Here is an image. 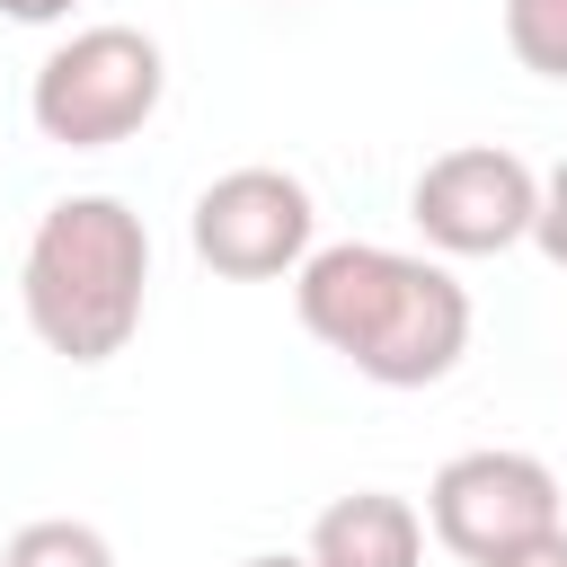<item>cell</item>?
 Returning <instances> with one entry per match:
<instances>
[{
  "label": "cell",
  "instance_id": "obj_1",
  "mask_svg": "<svg viewBox=\"0 0 567 567\" xmlns=\"http://www.w3.org/2000/svg\"><path fill=\"white\" fill-rule=\"evenodd\" d=\"M292 310L372 390H434L470 354V284L416 248L328 239L292 275Z\"/></svg>",
  "mask_w": 567,
  "mask_h": 567
},
{
  "label": "cell",
  "instance_id": "obj_2",
  "mask_svg": "<svg viewBox=\"0 0 567 567\" xmlns=\"http://www.w3.org/2000/svg\"><path fill=\"white\" fill-rule=\"evenodd\" d=\"M18 310L44 354L62 363H115L142 337L151 310V230L124 195H62L27 230L18 257Z\"/></svg>",
  "mask_w": 567,
  "mask_h": 567
},
{
  "label": "cell",
  "instance_id": "obj_3",
  "mask_svg": "<svg viewBox=\"0 0 567 567\" xmlns=\"http://www.w3.org/2000/svg\"><path fill=\"white\" fill-rule=\"evenodd\" d=\"M168 97V53L159 35L106 18V27H80L62 35L35 80H27V124L53 142V151H115L133 142Z\"/></svg>",
  "mask_w": 567,
  "mask_h": 567
},
{
  "label": "cell",
  "instance_id": "obj_4",
  "mask_svg": "<svg viewBox=\"0 0 567 567\" xmlns=\"http://www.w3.org/2000/svg\"><path fill=\"white\" fill-rule=\"evenodd\" d=\"M186 239H195V257H204L221 284H275V275H301V266H310V248H319V204H310V186H301L292 168L248 159V168H221V177L195 195Z\"/></svg>",
  "mask_w": 567,
  "mask_h": 567
},
{
  "label": "cell",
  "instance_id": "obj_5",
  "mask_svg": "<svg viewBox=\"0 0 567 567\" xmlns=\"http://www.w3.org/2000/svg\"><path fill=\"white\" fill-rule=\"evenodd\" d=\"M532 213H540V168L505 142L434 151L408 186V221L425 230L434 257H505L532 239Z\"/></svg>",
  "mask_w": 567,
  "mask_h": 567
},
{
  "label": "cell",
  "instance_id": "obj_6",
  "mask_svg": "<svg viewBox=\"0 0 567 567\" xmlns=\"http://www.w3.org/2000/svg\"><path fill=\"white\" fill-rule=\"evenodd\" d=\"M549 523H558V470L532 461V452H496V443L452 452L434 470V487H425V532L470 567H487L496 549H514V540H532Z\"/></svg>",
  "mask_w": 567,
  "mask_h": 567
},
{
  "label": "cell",
  "instance_id": "obj_7",
  "mask_svg": "<svg viewBox=\"0 0 567 567\" xmlns=\"http://www.w3.org/2000/svg\"><path fill=\"white\" fill-rule=\"evenodd\" d=\"M301 558L310 567H416L425 558V514L390 487H354V496L319 505Z\"/></svg>",
  "mask_w": 567,
  "mask_h": 567
},
{
  "label": "cell",
  "instance_id": "obj_8",
  "mask_svg": "<svg viewBox=\"0 0 567 567\" xmlns=\"http://www.w3.org/2000/svg\"><path fill=\"white\" fill-rule=\"evenodd\" d=\"M0 567H115V540L97 523H80V514H44V523L9 532Z\"/></svg>",
  "mask_w": 567,
  "mask_h": 567
},
{
  "label": "cell",
  "instance_id": "obj_9",
  "mask_svg": "<svg viewBox=\"0 0 567 567\" xmlns=\"http://www.w3.org/2000/svg\"><path fill=\"white\" fill-rule=\"evenodd\" d=\"M505 53L532 80H567V0H505Z\"/></svg>",
  "mask_w": 567,
  "mask_h": 567
},
{
  "label": "cell",
  "instance_id": "obj_10",
  "mask_svg": "<svg viewBox=\"0 0 567 567\" xmlns=\"http://www.w3.org/2000/svg\"><path fill=\"white\" fill-rule=\"evenodd\" d=\"M532 248H540L549 266H567V159H558V168H540V213H532Z\"/></svg>",
  "mask_w": 567,
  "mask_h": 567
},
{
  "label": "cell",
  "instance_id": "obj_11",
  "mask_svg": "<svg viewBox=\"0 0 567 567\" xmlns=\"http://www.w3.org/2000/svg\"><path fill=\"white\" fill-rule=\"evenodd\" d=\"M487 567H567V523H549V532H532V540H514V549H496Z\"/></svg>",
  "mask_w": 567,
  "mask_h": 567
},
{
  "label": "cell",
  "instance_id": "obj_12",
  "mask_svg": "<svg viewBox=\"0 0 567 567\" xmlns=\"http://www.w3.org/2000/svg\"><path fill=\"white\" fill-rule=\"evenodd\" d=\"M71 9H80V0H0V18H9V27H62Z\"/></svg>",
  "mask_w": 567,
  "mask_h": 567
},
{
  "label": "cell",
  "instance_id": "obj_13",
  "mask_svg": "<svg viewBox=\"0 0 567 567\" xmlns=\"http://www.w3.org/2000/svg\"><path fill=\"white\" fill-rule=\"evenodd\" d=\"M239 567H310V558H284V549H266V558H239Z\"/></svg>",
  "mask_w": 567,
  "mask_h": 567
}]
</instances>
